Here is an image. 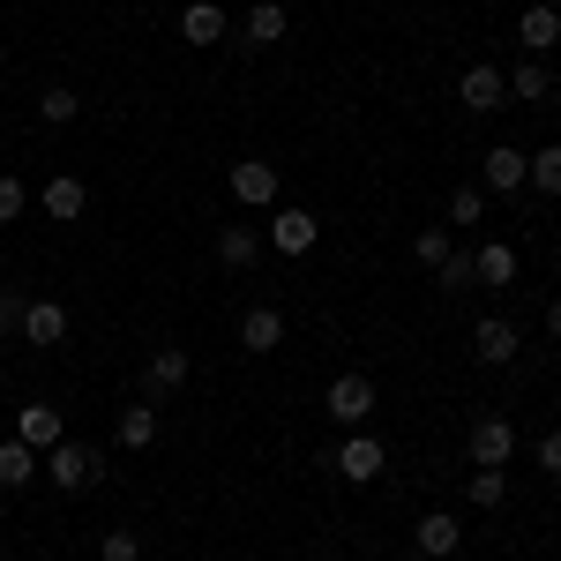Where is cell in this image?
<instances>
[{"label":"cell","mask_w":561,"mask_h":561,"mask_svg":"<svg viewBox=\"0 0 561 561\" xmlns=\"http://www.w3.org/2000/svg\"><path fill=\"white\" fill-rule=\"evenodd\" d=\"M38 472L53 479L60 494H83V486H98V479H105V457H98V449H83V442H68V434H60V442H53V449H45V457H38Z\"/></svg>","instance_id":"obj_1"},{"label":"cell","mask_w":561,"mask_h":561,"mask_svg":"<svg viewBox=\"0 0 561 561\" xmlns=\"http://www.w3.org/2000/svg\"><path fill=\"white\" fill-rule=\"evenodd\" d=\"M322 465H330L337 479H352V486H375V479L389 472V449H382V442H375L367 427H352L345 442H337V449L322 457Z\"/></svg>","instance_id":"obj_2"},{"label":"cell","mask_w":561,"mask_h":561,"mask_svg":"<svg viewBox=\"0 0 561 561\" xmlns=\"http://www.w3.org/2000/svg\"><path fill=\"white\" fill-rule=\"evenodd\" d=\"M322 240V217L300 210V203H277L270 210V232H262V248H277V255H307Z\"/></svg>","instance_id":"obj_3"},{"label":"cell","mask_w":561,"mask_h":561,"mask_svg":"<svg viewBox=\"0 0 561 561\" xmlns=\"http://www.w3.org/2000/svg\"><path fill=\"white\" fill-rule=\"evenodd\" d=\"M225 187H232V203H240V210H277V195H285L277 165H262V158H240V165L225 173Z\"/></svg>","instance_id":"obj_4"},{"label":"cell","mask_w":561,"mask_h":561,"mask_svg":"<svg viewBox=\"0 0 561 561\" xmlns=\"http://www.w3.org/2000/svg\"><path fill=\"white\" fill-rule=\"evenodd\" d=\"M375 404H382V397H375V382H367V375H337V382H330V397H322V412H330L345 434L367 427V420H375Z\"/></svg>","instance_id":"obj_5"},{"label":"cell","mask_w":561,"mask_h":561,"mask_svg":"<svg viewBox=\"0 0 561 561\" xmlns=\"http://www.w3.org/2000/svg\"><path fill=\"white\" fill-rule=\"evenodd\" d=\"M465 449H472V465H494V472H502V465L517 457V427H510L502 412H486V420H472V442H465Z\"/></svg>","instance_id":"obj_6"},{"label":"cell","mask_w":561,"mask_h":561,"mask_svg":"<svg viewBox=\"0 0 561 561\" xmlns=\"http://www.w3.org/2000/svg\"><path fill=\"white\" fill-rule=\"evenodd\" d=\"M457 98H465L472 113H502V105H510V76H502L494 60H472L465 83H457Z\"/></svg>","instance_id":"obj_7"},{"label":"cell","mask_w":561,"mask_h":561,"mask_svg":"<svg viewBox=\"0 0 561 561\" xmlns=\"http://www.w3.org/2000/svg\"><path fill=\"white\" fill-rule=\"evenodd\" d=\"M412 547H420V561H449L465 547V524L449 517V510H427V517L412 524Z\"/></svg>","instance_id":"obj_8"},{"label":"cell","mask_w":561,"mask_h":561,"mask_svg":"<svg viewBox=\"0 0 561 561\" xmlns=\"http://www.w3.org/2000/svg\"><path fill=\"white\" fill-rule=\"evenodd\" d=\"M524 158H531V150L494 142V150L479 158V187H486V195H517V187H524Z\"/></svg>","instance_id":"obj_9"},{"label":"cell","mask_w":561,"mask_h":561,"mask_svg":"<svg viewBox=\"0 0 561 561\" xmlns=\"http://www.w3.org/2000/svg\"><path fill=\"white\" fill-rule=\"evenodd\" d=\"M472 352H479V367H510V359L524 352L517 322H502V314H479V330H472Z\"/></svg>","instance_id":"obj_10"},{"label":"cell","mask_w":561,"mask_h":561,"mask_svg":"<svg viewBox=\"0 0 561 561\" xmlns=\"http://www.w3.org/2000/svg\"><path fill=\"white\" fill-rule=\"evenodd\" d=\"M38 210L53 217V225H76V217L90 210V187H83L76 173H53V180L38 187Z\"/></svg>","instance_id":"obj_11"},{"label":"cell","mask_w":561,"mask_h":561,"mask_svg":"<svg viewBox=\"0 0 561 561\" xmlns=\"http://www.w3.org/2000/svg\"><path fill=\"white\" fill-rule=\"evenodd\" d=\"M285 31H293L285 0H255V8H248V23H240V38H248V53H270V45H285Z\"/></svg>","instance_id":"obj_12"},{"label":"cell","mask_w":561,"mask_h":561,"mask_svg":"<svg viewBox=\"0 0 561 561\" xmlns=\"http://www.w3.org/2000/svg\"><path fill=\"white\" fill-rule=\"evenodd\" d=\"M23 345H38V352L68 345V307L60 300H31L23 307Z\"/></svg>","instance_id":"obj_13"},{"label":"cell","mask_w":561,"mask_h":561,"mask_svg":"<svg viewBox=\"0 0 561 561\" xmlns=\"http://www.w3.org/2000/svg\"><path fill=\"white\" fill-rule=\"evenodd\" d=\"M187 375H195V359H187L180 345H158V352H150V367H142V397H173Z\"/></svg>","instance_id":"obj_14"},{"label":"cell","mask_w":561,"mask_h":561,"mask_svg":"<svg viewBox=\"0 0 561 561\" xmlns=\"http://www.w3.org/2000/svg\"><path fill=\"white\" fill-rule=\"evenodd\" d=\"M517 45L531 53V60H547V45H561V8H547V0H531L517 15Z\"/></svg>","instance_id":"obj_15"},{"label":"cell","mask_w":561,"mask_h":561,"mask_svg":"<svg viewBox=\"0 0 561 561\" xmlns=\"http://www.w3.org/2000/svg\"><path fill=\"white\" fill-rule=\"evenodd\" d=\"M472 270H479V285H486V293H510V285H517V248H510V240H479Z\"/></svg>","instance_id":"obj_16"},{"label":"cell","mask_w":561,"mask_h":561,"mask_svg":"<svg viewBox=\"0 0 561 561\" xmlns=\"http://www.w3.org/2000/svg\"><path fill=\"white\" fill-rule=\"evenodd\" d=\"M225 31H232V15H225L217 0H187V8H180V38L187 45H225Z\"/></svg>","instance_id":"obj_17"},{"label":"cell","mask_w":561,"mask_h":561,"mask_svg":"<svg viewBox=\"0 0 561 561\" xmlns=\"http://www.w3.org/2000/svg\"><path fill=\"white\" fill-rule=\"evenodd\" d=\"M277 345H285V314H277V307H248V314H240V352L270 359Z\"/></svg>","instance_id":"obj_18"},{"label":"cell","mask_w":561,"mask_h":561,"mask_svg":"<svg viewBox=\"0 0 561 561\" xmlns=\"http://www.w3.org/2000/svg\"><path fill=\"white\" fill-rule=\"evenodd\" d=\"M15 442H31V449H53V442H60V412H53V404H15Z\"/></svg>","instance_id":"obj_19"},{"label":"cell","mask_w":561,"mask_h":561,"mask_svg":"<svg viewBox=\"0 0 561 561\" xmlns=\"http://www.w3.org/2000/svg\"><path fill=\"white\" fill-rule=\"evenodd\" d=\"M510 98H517V105H547V98H554V76H547V60H531V53H524L517 68H510Z\"/></svg>","instance_id":"obj_20"},{"label":"cell","mask_w":561,"mask_h":561,"mask_svg":"<svg viewBox=\"0 0 561 561\" xmlns=\"http://www.w3.org/2000/svg\"><path fill=\"white\" fill-rule=\"evenodd\" d=\"M255 255H262L255 225H217V262H225V270H248Z\"/></svg>","instance_id":"obj_21"},{"label":"cell","mask_w":561,"mask_h":561,"mask_svg":"<svg viewBox=\"0 0 561 561\" xmlns=\"http://www.w3.org/2000/svg\"><path fill=\"white\" fill-rule=\"evenodd\" d=\"M465 502H472V510H502V502H510V472L472 465V479H465Z\"/></svg>","instance_id":"obj_22"},{"label":"cell","mask_w":561,"mask_h":561,"mask_svg":"<svg viewBox=\"0 0 561 561\" xmlns=\"http://www.w3.org/2000/svg\"><path fill=\"white\" fill-rule=\"evenodd\" d=\"M524 187H539V195H561V142H539V150L524 158Z\"/></svg>","instance_id":"obj_23"},{"label":"cell","mask_w":561,"mask_h":561,"mask_svg":"<svg viewBox=\"0 0 561 561\" xmlns=\"http://www.w3.org/2000/svg\"><path fill=\"white\" fill-rule=\"evenodd\" d=\"M158 442V404H121V449H150Z\"/></svg>","instance_id":"obj_24"},{"label":"cell","mask_w":561,"mask_h":561,"mask_svg":"<svg viewBox=\"0 0 561 561\" xmlns=\"http://www.w3.org/2000/svg\"><path fill=\"white\" fill-rule=\"evenodd\" d=\"M38 479V449L31 442H0V486H31Z\"/></svg>","instance_id":"obj_25"},{"label":"cell","mask_w":561,"mask_h":561,"mask_svg":"<svg viewBox=\"0 0 561 561\" xmlns=\"http://www.w3.org/2000/svg\"><path fill=\"white\" fill-rule=\"evenodd\" d=\"M449 248H457V240H449V225H420V232H412V255H420V270H442V262H449Z\"/></svg>","instance_id":"obj_26"},{"label":"cell","mask_w":561,"mask_h":561,"mask_svg":"<svg viewBox=\"0 0 561 561\" xmlns=\"http://www.w3.org/2000/svg\"><path fill=\"white\" fill-rule=\"evenodd\" d=\"M76 113H83V98H76V90H68V83H53V90H45V98H38V121H45V128H68Z\"/></svg>","instance_id":"obj_27"},{"label":"cell","mask_w":561,"mask_h":561,"mask_svg":"<svg viewBox=\"0 0 561 561\" xmlns=\"http://www.w3.org/2000/svg\"><path fill=\"white\" fill-rule=\"evenodd\" d=\"M486 217V187L465 180V187H449V225H479Z\"/></svg>","instance_id":"obj_28"},{"label":"cell","mask_w":561,"mask_h":561,"mask_svg":"<svg viewBox=\"0 0 561 561\" xmlns=\"http://www.w3.org/2000/svg\"><path fill=\"white\" fill-rule=\"evenodd\" d=\"M434 277H442V293H472V285H479V270H472V248H449V262H442Z\"/></svg>","instance_id":"obj_29"},{"label":"cell","mask_w":561,"mask_h":561,"mask_svg":"<svg viewBox=\"0 0 561 561\" xmlns=\"http://www.w3.org/2000/svg\"><path fill=\"white\" fill-rule=\"evenodd\" d=\"M98 561H142V531H128V524H113V531L98 539Z\"/></svg>","instance_id":"obj_30"},{"label":"cell","mask_w":561,"mask_h":561,"mask_svg":"<svg viewBox=\"0 0 561 561\" xmlns=\"http://www.w3.org/2000/svg\"><path fill=\"white\" fill-rule=\"evenodd\" d=\"M23 210H31V187H23L15 173H0V225H15Z\"/></svg>","instance_id":"obj_31"},{"label":"cell","mask_w":561,"mask_h":561,"mask_svg":"<svg viewBox=\"0 0 561 561\" xmlns=\"http://www.w3.org/2000/svg\"><path fill=\"white\" fill-rule=\"evenodd\" d=\"M23 293H0V345H8V337H23Z\"/></svg>","instance_id":"obj_32"},{"label":"cell","mask_w":561,"mask_h":561,"mask_svg":"<svg viewBox=\"0 0 561 561\" xmlns=\"http://www.w3.org/2000/svg\"><path fill=\"white\" fill-rule=\"evenodd\" d=\"M539 472H547V479H561V427H547V434H539Z\"/></svg>","instance_id":"obj_33"},{"label":"cell","mask_w":561,"mask_h":561,"mask_svg":"<svg viewBox=\"0 0 561 561\" xmlns=\"http://www.w3.org/2000/svg\"><path fill=\"white\" fill-rule=\"evenodd\" d=\"M547 337H561V300H554V307H547Z\"/></svg>","instance_id":"obj_34"},{"label":"cell","mask_w":561,"mask_h":561,"mask_svg":"<svg viewBox=\"0 0 561 561\" xmlns=\"http://www.w3.org/2000/svg\"><path fill=\"white\" fill-rule=\"evenodd\" d=\"M314 561H337V554H314Z\"/></svg>","instance_id":"obj_35"}]
</instances>
